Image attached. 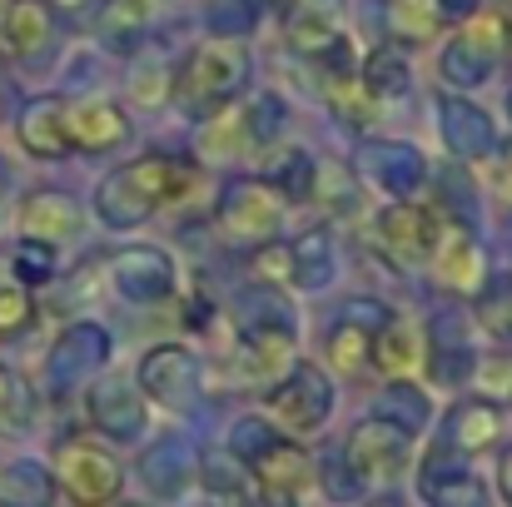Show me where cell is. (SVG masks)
Segmentation results:
<instances>
[{
    "mask_svg": "<svg viewBox=\"0 0 512 507\" xmlns=\"http://www.w3.org/2000/svg\"><path fill=\"white\" fill-rule=\"evenodd\" d=\"M189 184H194V165L170 160V155H145V160H130V165H120L115 174L100 179L95 209H100L105 224L135 229V224H145L155 209L184 199Z\"/></svg>",
    "mask_w": 512,
    "mask_h": 507,
    "instance_id": "6da1fadb",
    "label": "cell"
},
{
    "mask_svg": "<svg viewBox=\"0 0 512 507\" xmlns=\"http://www.w3.org/2000/svg\"><path fill=\"white\" fill-rule=\"evenodd\" d=\"M244 75H249V50L239 40H204L174 70V105L189 120H204L239 95Z\"/></svg>",
    "mask_w": 512,
    "mask_h": 507,
    "instance_id": "7a4b0ae2",
    "label": "cell"
},
{
    "mask_svg": "<svg viewBox=\"0 0 512 507\" xmlns=\"http://www.w3.org/2000/svg\"><path fill=\"white\" fill-rule=\"evenodd\" d=\"M55 488L75 507H115L125 488V468L110 448L90 443V438H65L55 448V468H50Z\"/></svg>",
    "mask_w": 512,
    "mask_h": 507,
    "instance_id": "3957f363",
    "label": "cell"
},
{
    "mask_svg": "<svg viewBox=\"0 0 512 507\" xmlns=\"http://www.w3.org/2000/svg\"><path fill=\"white\" fill-rule=\"evenodd\" d=\"M269 408V423L284 433V438H314L329 418H334V383L329 373H319L314 363H294L264 398Z\"/></svg>",
    "mask_w": 512,
    "mask_h": 507,
    "instance_id": "277c9868",
    "label": "cell"
},
{
    "mask_svg": "<svg viewBox=\"0 0 512 507\" xmlns=\"http://www.w3.org/2000/svg\"><path fill=\"white\" fill-rule=\"evenodd\" d=\"M408 458H413V428H403L398 418H363L343 443V468L358 488H383L403 478Z\"/></svg>",
    "mask_w": 512,
    "mask_h": 507,
    "instance_id": "5b68a950",
    "label": "cell"
},
{
    "mask_svg": "<svg viewBox=\"0 0 512 507\" xmlns=\"http://www.w3.org/2000/svg\"><path fill=\"white\" fill-rule=\"evenodd\" d=\"M214 219L229 244H269L284 224V194L264 179H239L224 189Z\"/></svg>",
    "mask_w": 512,
    "mask_h": 507,
    "instance_id": "8992f818",
    "label": "cell"
},
{
    "mask_svg": "<svg viewBox=\"0 0 512 507\" xmlns=\"http://www.w3.org/2000/svg\"><path fill=\"white\" fill-rule=\"evenodd\" d=\"M244 473L259 483V493L264 498H274V503H299L309 488H314V463H309V453L294 443V438H274V443H264L249 463H244Z\"/></svg>",
    "mask_w": 512,
    "mask_h": 507,
    "instance_id": "52a82bcc",
    "label": "cell"
},
{
    "mask_svg": "<svg viewBox=\"0 0 512 507\" xmlns=\"http://www.w3.org/2000/svg\"><path fill=\"white\" fill-rule=\"evenodd\" d=\"M199 358L189 353V348H179V343H160V348H150L145 353V363H140V388H145V398H155V403H165L174 413H184L194 398H199Z\"/></svg>",
    "mask_w": 512,
    "mask_h": 507,
    "instance_id": "ba28073f",
    "label": "cell"
},
{
    "mask_svg": "<svg viewBox=\"0 0 512 507\" xmlns=\"http://www.w3.org/2000/svg\"><path fill=\"white\" fill-rule=\"evenodd\" d=\"M65 140L80 155H110L130 140V120L115 100H65Z\"/></svg>",
    "mask_w": 512,
    "mask_h": 507,
    "instance_id": "9c48e42d",
    "label": "cell"
},
{
    "mask_svg": "<svg viewBox=\"0 0 512 507\" xmlns=\"http://www.w3.org/2000/svg\"><path fill=\"white\" fill-rule=\"evenodd\" d=\"M20 234L30 239V244H45V249H55V244H70L75 234H80V224H85V214H80V204L70 199V194H60V189H35L25 204H20Z\"/></svg>",
    "mask_w": 512,
    "mask_h": 507,
    "instance_id": "30bf717a",
    "label": "cell"
},
{
    "mask_svg": "<svg viewBox=\"0 0 512 507\" xmlns=\"http://www.w3.org/2000/svg\"><path fill=\"white\" fill-rule=\"evenodd\" d=\"M433 239H438V224L423 204H388L378 214V244L398 259V264H423L433 254Z\"/></svg>",
    "mask_w": 512,
    "mask_h": 507,
    "instance_id": "8fae6325",
    "label": "cell"
},
{
    "mask_svg": "<svg viewBox=\"0 0 512 507\" xmlns=\"http://www.w3.org/2000/svg\"><path fill=\"white\" fill-rule=\"evenodd\" d=\"M498 50H503V20L498 15H478L463 35H458V45L448 50V80L453 85H478L483 75H488V65L498 60Z\"/></svg>",
    "mask_w": 512,
    "mask_h": 507,
    "instance_id": "7c38bea8",
    "label": "cell"
},
{
    "mask_svg": "<svg viewBox=\"0 0 512 507\" xmlns=\"http://www.w3.org/2000/svg\"><path fill=\"white\" fill-rule=\"evenodd\" d=\"M15 140L25 155L35 160H60L70 155V140H65V100L60 95H45L35 105H25L20 125H15Z\"/></svg>",
    "mask_w": 512,
    "mask_h": 507,
    "instance_id": "4fadbf2b",
    "label": "cell"
},
{
    "mask_svg": "<svg viewBox=\"0 0 512 507\" xmlns=\"http://www.w3.org/2000/svg\"><path fill=\"white\" fill-rule=\"evenodd\" d=\"M85 408H90V423L100 433L120 438V443H130V438L145 433V398L135 388H125V383H100Z\"/></svg>",
    "mask_w": 512,
    "mask_h": 507,
    "instance_id": "5bb4252c",
    "label": "cell"
},
{
    "mask_svg": "<svg viewBox=\"0 0 512 507\" xmlns=\"http://www.w3.org/2000/svg\"><path fill=\"white\" fill-rule=\"evenodd\" d=\"M428 259H433L438 284H448V289H478V279H483V254H478V244H473V234L463 224L438 229Z\"/></svg>",
    "mask_w": 512,
    "mask_h": 507,
    "instance_id": "9a60e30c",
    "label": "cell"
},
{
    "mask_svg": "<svg viewBox=\"0 0 512 507\" xmlns=\"http://www.w3.org/2000/svg\"><path fill=\"white\" fill-rule=\"evenodd\" d=\"M55 40V15L45 0H10L0 15V45L10 55H40Z\"/></svg>",
    "mask_w": 512,
    "mask_h": 507,
    "instance_id": "2e32d148",
    "label": "cell"
},
{
    "mask_svg": "<svg viewBox=\"0 0 512 507\" xmlns=\"http://www.w3.org/2000/svg\"><path fill=\"white\" fill-rule=\"evenodd\" d=\"M339 0H294L289 10V40L309 55H324L334 50L343 35H339Z\"/></svg>",
    "mask_w": 512,
    "mask_h": 507,
    "instance_id": "e0dca14e",
    "label": "cell"
},
{
    "mask_svg": "<svg viewBox=\"0 0 512 507\" xmlns=\"http://www.w3.org/2000/svg\"><path fill=\"white\" fill-rule=\"evenodd\" d=\"M423 498H428V507H488V488L468 468L433 458L423 468Z\"/></svg>",
    "mask_w": 512,
    "mask_h": 507,
    "instance_id": "ac0fdd59",
    "label": "cell"
},
{
    "mask_svg": "<svg viewBox=\"0 0 512 507\" xmlns=\"http://www.w3.org/2000/svg\"><path fill=\"white\" fill-rule=\"evenodd\" d=\"M239 353H244V368L254 378H269L294 358V334L279 329V324H249L244 338H239Z\"/></svg>",
    "mask_w": 512,
    "mask_h": 507,
    "instance_id": "d6986e66",
    "label": "cell"
},
{
    "mask_svg": "<svg viewBox=\"0 0 512 507\" xmlns=\"http://www.w3.org/2000/svg\"><path fill=\"white\" fill-rule=\"evenodd\" d=\"M498 433H503V413H498L493 403H483V398L458 403V413H453V423H448V438H453L458 453H483V448L498 443Z\"/></svg>",
    "mask_w": 512,
    "mask_h": 507,
    "instance_id": "ffe728a7",
    "label": "cell"
},
{
    "mask_svg": "<svg viewBox=\"0 0 512 507\" xmlns=\"http://www.w3.org/2000/svg\"><path fill=\"white\" fill-rule=\"evenodd\" d=\"M55 478L40 463H10L0 468V507H55Z\"/></svg>",
    "mask_w": 512,
    "mask_h": 507,
    "instance_id": "44dd1931",
    "label": "cell"
},
{
    "mask_svg": "<svg viewBox=\"0 0 512 507\" xmlns=\"http://www.w3.org/2000/svg\"><path fill=\"white\" fill-rule=\"evenodd\" d=\"M368 358H373L388 378H408V373L418 368V358H423V348H418V329H408V324H378Z\"/></svg>",
    "mask_w": 512,
    "mask_h": 507,
    "instance_id": "7402d4cb",
    "label": "cell"
},
{
    "mask_svg": "<svg viewBox=\"0 0 512 507\" xmlns=\"http://www.w3.org/2000/svg\"><path fill=\"white\" fill-rule=\"evenodd\" d=\"M35 423V393L30 383L0 363V433H25Z\"/></svg>",
    "mask_w": 512,
    "mask_h": 507,
    "instance_id": "603a6c76",
    "label": "cell"
},
{
    "mask_svg": "<svg viewBox=\"0 0 512 507\" xmlns=\"http://www.w3.org/2000/svg\"><path fill=\"white\" fill-rule=\"evenodd\" d=\"M368 348H373V329L358 324L353 314H348V324H339L334 338H329V358H334L339 373H358V368L368 363Z\"/></svg>",
    "mask_w": 512,
    "mask_h": 507,
    "instance_id": "cb8c5ba5",
    "label": "cell"
},
{
    "mask_svg": "<svg viewBox=\"0 0 512 507\" xmlns=\"http://www.w3.org/2000/svg\"><path fill=\"white\" fill-rule=\"evenodd\" d=\"M363 90L368 95H403L408 90V60L388 45V50H378L373 60H368V70H363Z\"/></svg>",
    "mask_w": 512,
    "mask_h": 507,
    "instance_id": "d4e9b609",
    "label": "cell"
},
{
    "mask_svg": "<svg viewBox=\"0 0 512 507\" xmlns=\"http://www.w3.org/2000/svg\"><path fill=\"white\" fill-rule=\"evenodd\" d=\"M388 15H393V30H398L403 40H423V35H433V25L443 20L433 0H393Z\"/></svg>",
    "mask_w": 512,
    "mask_h": 507,
    "instance_id": "484cf974",
    "label": "cell"
},
{
    "mask_svg": "<svg viewBox=\"0 0 512 507\" xmlns=\"http://www.w3.org/2000/svg\"><path fill=\"white\" fill-rule=\"evenodd\" d=\"M150 20V0H110V10H105V20H100V35L115 45V35H130L135 25H145Z\"/></svg>",
    "mask_w": 512,
    "mask_h": 507,
    "instance_id": "4316f807",
    "label": "cell"
},
{
    "mask_svg": "<svg viewBox=\"0 0 512 507\" xmlns=\"http://www.w3.org/2000/svg\"><path fill=\"white\" fill-rule=\"evenodd\" d=\"M25 324H30V294H25V284H0V338L25 334Z\"/></svg>",
    "mask_w": 512,
    "mask_h": 507,
    "instance_id": "83f0119b",
    "label": "cell"
},
{
    "mask_svg": "<svg viewBox=\"0 0 512 507\" xmlns=\"http://www.w3.org/2000/svg\"><path fill=\"white\" fill-rule=\"evenodd\" d=\"M15 269H20V279L25 284H45V274H50V249L45 244H20V254H15Z\"/></svg>",
    "mask_w": 512,
    "mask_h": 507,
    "instance_id": "f1b7e54d",
    "label": "cell"
},
{
    "mask_svg": "<svg viewBox=\"0 0 512 507\" xmlns=\"http://www.w3.org/2000/svg\"><path fill=\"white\" fill-rule=\"evenodd\" d=\"M498 294H503V309L493 299H483V324L498 338H512V284H498Z\"/></svg>",
    "mask_w": 512,
    "mask_h": 507,
    "instance_id": "f546056e",
    "label": "cell"
},
{
    "mask_svg": "<svg viewBox=\"0 0 512 507\" xmlns=\"http://www.w3.org/2000/svg\"><path fill=\"white\" fill-rule=\"evenodd\" d=\"M498 488H503V498H508V507H512V448L503 453V463H498Z\"/></svg>",
    "mask_w": 512,
    "mask_h": 507,
    "instance_id": "4dcf8cb0",
    "label": "cell"
},
{
    "mask_svg": "<svg viewBox=\"0 0 512 507\" xmlns=\"http://www.w3.org/2000/svg\"><path fill=\"white\" fill-rule=\"evenodd\" d=\"M438 5V15H463V10H473V0H433Z\"/></svg>",
    "mask_w": 512,
    "mask_h": 507,
    "instance_id": "1f68e13d",
    "label": "cell"
},
{
    "mask_svg": "<svg viewBox=\"0 0 512 507\" xmlns=\"http://www.w3.org/2000/svg\"><path fill=\"white\" fill-rule=\"evenodd\" d=\"M503 189H508V204H512V165H508V179H503Z\"/></svg>",
    "mask_w": 512,
    "mask_h": 507,
    "instance_id": "d6a6232c",
    "label": "cell"
},
{
    "mask_svg": "<svg viewBox=\"0 0 512 507\" xmlns=\"http://www.w3.org/2000/svg\"><path fill=\"white\" fill-rule=\"evenodd\" d=\"M120 507H145V503H120Z\"/></svg>",
    "mask_w": 512,
    "mask_h": 507,
    "instance_id": "836d02e7",
    "label": "cell"
},
{
    "mask_svg": "<svg viewBox=\"0 0 512 507\" xmlns=\"http://www.w3.org/2000/svg\"><path fill=\"white\" fill-rule=\"evenodd\" d=\"M0 179H5V165H0Z\"/></svg>",
    "mask_w": 512,
    "mask_h": 507,
    "instance_id": "e575fe53",
    "label": "cell"
},
{
    "mask_svg": "<svg viewBox=\"0 0 512 507\" xmlns=\"http://www.w3.org/2000/svg\"><path fill=\"white\" fill-rule=\"evenodd\" d=\"M508 105H512V100H508Z\"/></svg>",
    "mask_w": 512,
    "mask_h": 507,
    "instance_id": "d590c367",
    "label": "cell"
}]
</instances>
